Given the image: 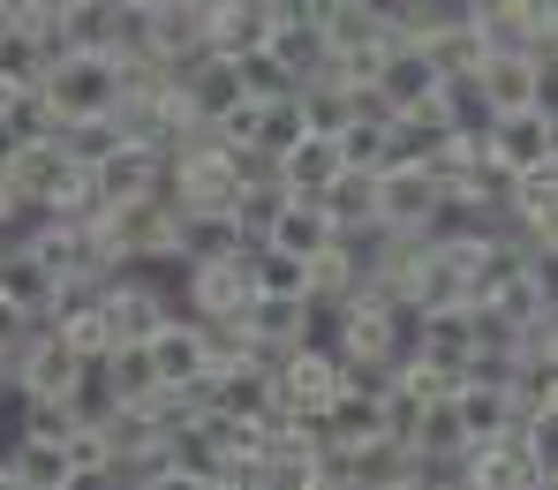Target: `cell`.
I'll return each instance as SVG.
<instances>
[{"label": "cell", "mask_w": 558, "mask_h": 490, "mask_svg": "<svg viewBox=\"0 0 558 490\" xmlns=\"http://www.w3.org/2000/svg\"><path fill=\"white\" fill-rule=\"evenodd\" d=\"M38 91H46V106H53L61 121L121 113V61H113V53H61Z\"/></svg>", "instance_id": "6da1fadb"}, {"label": "cell", "mask_w": 558, "mask_h": 490, "mask_svg": "<svg viewBox=\"0 0 558 490\" xmlns=\"http://www.w3.org/2000/svg\"><path fill=\"white\" fill-rule=\"evenodd\" d=\"M84 370H92V355H84L76 340H61V332H53L46 317H38V332H31V340H23V347L8 355V378L31 392V400H69Z\"/></svg>", "instance_id": "7a4b0ae2"}, {"label": "cell", "mask_w": 558, "mask_h": 490, "mask_svg": "<svg viewBox=\"0 0 558 490\" xmlns=\"http://www.w3.org/2000/svg\"><path fill=\"white\" fill-rule=\"evenodd\" d=\"M340 392H348V363H340V347L302 340L294 355H279V407H287V415H310V422H317Z\"/></svg>", "instance_id": "3957f363"}, {"label": "cell", "mask_w": 558, "mask_h": 490, "mask_svg": "<svg viewBox=\"0 0 558 490\" xmlns=\"http://www.w3.org/2000/svg\"><path fill=\"white\" fill-rule=\"evenodd\" d=\"M257 280H250V257H219V265H189L182 272V309L196 324H234L250 317Z\"/></svg>", "instance_id": "277c9868"}, {"label": "cell", "mask_w": 558, "mask_h": 490, "mask_svg": "<svg viewBox=\"0 0 558 490\" xmlns=\"http://www.w3.org/2000/svg\"><path fill=\"white\" fill-rule=\"evenodd\" d=\"M377 211L392 234H430L446 219V182L438 167H385L377 174Z\"/></svg>", "instance_id": "5b68a950"}, {"label": "cell", "mask_w": 558, "mask_h": 490, "mask_svg": "<svg viewBox=\"0 0 558 490\" xmlns=\"http://www.w3.org/2000/svg\"><path fill=\"white\" fill-rule=\"evenodd\" d=\"M371 91H377L385 113H415V106H430V98L446 91V76H438V61H430V46H423V38H392Z\"/></svg>", "instance_id": "8992f818"}, {"label": "cell", "mask_w": 558, "mask_h": 490, "mask_svg": "<svg viewBox=\"0 0 558 490\" xmlns=\"http://www.w3.org/2000/svg\"><path fill=\"white\" fill-rule=\"evenodd\" d=\"M151 363H159V385H174V392H196V385H211V332L196 324V317H174L159 340H151Z\"/></svg>", "instance_id": "52a82bcc"}, {"label": "cell", "mask_w": 558, "mask_h": 490, "mask_svg": "<svg viewBox=\"0 0 558 490\" xmlns=\"http://www.w3.org/2000/svg\"><path fill=\"white\" fill-rule=\"evenodd\" d=\"M483 144H490V167H506V174H536V167H551V113H536V106L498 113Z\"/></svg>", "instance_id": "ba28073f"}, {"label": "cell", "mask_w": 558, "mask_h": 490, "mask_svg": "<svg viewBox=\"0 0 558 490\" xmlns=\"http://www.w3.org/2000/svg\"><path fill=\"white\" fill-rule=\"evenodd\" d=\"M250 340H257L265 355H294L302 340H317L310 294H257V302H250Z\"/></svg>", "instance_id": "9c48e42d"}, {"label": "cell", "mask_w": 558, "mask_h": 490, "mask_svg": "<svg viewBox=\"0 0 558 490\" xmlns=\"http://www.w3.org/2000/svg\"><path fill=\"white\" fill-rule=\"evenodd\" d=\"M453 407H461L468 445H490V438H521V430H529V415L513 407V392H506V385H483V378H461Z\"/></svg>", "instance_id": "30bf717a"}, {"label": "cell", "mask_w": 558, "mask_h": 490, "mask_svg": "<svg viewBox=\"0 0 558 490\" xmlns=\"http://www.w3.org/2000/svg\"><path fill=\"white\" fill-rule=\"evenodd\" d=\"M182 98L196 106V121H227L250 91H242V69L227 53H196V61H182Z\"/></svg>", "instance_id": "8fae6325"}, {"label": "cell", "mask_w": 558, "mask_h": 490, "mask_svg": "<svg viewBox=\"0 0 558 490\" xmlns=\"http://www.w3.org/2000/svg\"><path fill=\"white\" fill-rule=\"evenodd\" d=\"M53 287H61V272H53L23 234H8V242H0V294H8V302H23L31 317H46Z\"/></svg>", "instance_id": "7c38bea8"}, {"label": "cell", "mask_w": 558, "mask_h": 490, "mask_svg": "<svg viewBox=\"0 0 558 490\" xmlns=\"http://www.w3.org/2000/svg\"><path fill=\"white\" fill-rule=\"evenodd\" d=\"M92 174H98V189H106V204H129V196H159L167 189V159H159L151 144H136V136H129L113 159H98Z\"/></svg>", "instance_id": "4fadbf2b"}, {"label": "cell", "mask_w": 558, "mask_h": 490, "mask_svg": "<svg viewBox=\"0 0 558 490\" xmlns=\"http://www.w3.org/2000/svg\"><path fill=\"white\" fill-rule=\"evenodd\" d=\"M151 53H159V61H196V53H211V8L159 0V8H151Z\"/></svg>", "instance_id": "5bb4252c"}, {"label": "cell", "mask_w": 558, "mask_h": 490, "mask_svg": "<svg viewBox=\"0 0 558 490\" xmlns=\"http://www.w3.org/2000/svg\"><path fill=\"white\" fill-rule=\"evenodd\" d=\"M265 242H272V249H287V257H302V265H317V257L340 242V226L325 219V204H317V196H294V204L279 211V226L265 234Z\"/></svg>", "instance_id": "9a60e30c"}, {"label": "cell", "mask_w": 558, "mask_h": 490, "mask_svg": "<svg viewBox=\"0 0 558 490\" xmlns=\"http://www.w3.org/2000/svg\"><path fill=\"white\" fill-rule=\"evenodd\" d=\"M348 174V151H340V136H302L287 159H279V182L294 196H325L332 182Z\"/></svg>", "instance_id": "2e32d148"}, {"label": "cell", "mask_w": 558, "mask_h": 490, "mask_svg": "<svg viewBox=\"0 0 558 490\" xmlns=\"http://www.w3.org/2000/svg\"><path fill=\"white\" fill-rule=\"evenodd\" d=\"M0 461L15 468V483H23V490H61L69 476H76L69 445H61V438H31V430H23V438H8V445H0Z\"/></svg>", "instance_id": "e0dca14e"}, {"label": "cell", "mask_w": 558, "mask_h": 490, "mask_svg": "<svg viewBox=\"0 0 558 490\" xmlns=\"http://www.w3.org/2000/svg\"><path fill=\"white\" fill-rule=\"evenodd\" d=\"M53 69V46L38 38V23H0V91H38Z\"/></svg>", "instance_id": "ac0fdd59"}, {"label": "cell", "mask_w": 558, "mask_h": 490, "mask_svg": "<svg viewBox=\"0 0 558 490\" xmlns=\"http://www.w3.org/2000/svg\"><path fill=\"white\" fill-rule=\"evenodd\" d=\"M250 242H242V226H234V211H182V249H174V265H219V257H242Z\"/></svg>", "instance_id": "d6986e66"}, {"label": "cell", "mask_w": 558, "mask_h": 490, "mask_svg": "<svg viewBox=\"0 0 558 490\" xmlns=\"http://www.w3.org/2000/svg\"><path fill=\"white\" fill-rule=\"evenodd\" d=\"M461 476H475L483 490H536V483H544L521 438H490V445H468V468H461Z\"/></svg>", "instance_id": "ffe728a7"}, {"label": "cell", "mask_w": 558, "mask_h": 490, "mask_svg": "<svg viewBox=\"0 0 558 490\" xmlns=\"http://www.w3.org/2000/svg\"><path fill=\"white\" fill-rule=\"evenodd\" d=\"M475 84L498 113H521V106H536V53H490L475 69Z\"/></svg>", "instance_id": "44dd1931"}, {"label": "cell", "mask_w": 558, "mask_h": 490, "mask_svg": "<svg viewBox=\"0 0 558 490\" xmlns=\"http://www.w3.org/2000/svg\"><path fill=\"white\" fill-rule=\"evenodd\" d=\"M415 355H430V363H446V370H468V355H475L468 302H453V309H423V340H415Z\"/></svg>", "instance_id": "7402d4cb"}, {"label": "cell", "mask_w": 558, "mask_h": 490, "mask_svg": "<svg viewBox=\"0 0 558 490\" xmlns=\"http://www.w3.org/2000/svg\"><path fill=\"white\" fill-rule=\"evenodd\" d=\"M317 204H325V219H332L340 234H363V226L385 219V211H377V174H363V167H348V174L317 196Z\"/></svg>", "instance_id": "603a6c76"}, {"label": "cell", "mask_w": 558, "mask_h": 490, "mask_svg": "<svg viewBox=\"0 0 558 490\" xmlns=\"http://www.w3.org/2000/svg\"><path fill=\"white\" fill-rule=\"evenodd\" d=\"M98 363H106V378L121 392V407H144L151 392H167L159 385V363H151V340H121V347H106Z\"/></svg>", "instance_id": "cb8c5ba5"}, {"label": "cell", "mask_w": 558, "mask_h": 490, "mask_svg": "<svg viewBox=\"0 0 558 490\" xmlns=\"http://www.w3.org/2000/svg\"><path fill=\"white\" fill-rule=\"evenodd\" d=\"M265 30H272V15H265V0H219L211 8V53H250V46H265Z\"/></svg>", "instance_id": "d4e9b609"}, {"label": "cell", "mask_w": 558, "mask_h": 490, "mask_svg": "<svg viewBox=\"0 0 558 490\" xmlns=\"http://www.w3.org/2000/svg\"><path fill=\"white\" fill-rule=\"evenodd\" d=\"M340 151H348V167L385 174V159H392V113H385V106H363V113L340 128Z\"/></svg>", "instance_id": "484cf974"}, {"label": "cell", "mask_w": 558, "mask_h": 490, "mask_svg": "<svg viewBox=\"0 0 558 490\" xmlns=\"http://www.w3.org/2000/svg\"><path fill=\"white\" fill-rule=\"evenodd\" d=\"M265 46H272L279 61L294 69V84H310V76L332 61V46H325V23H272V30H265Z\"/></svg>", "instance_id": "4316f807"}, {"label": "cell", "mask_w": 558, "mask_h": 490, "mask_svg": "<svg viewBox=\"0 0 558 490\" xmlns=\"http://www.w3.org/2000/svg\"><path fill=\"white\" fill-rule=\"evenodd\" d=\"M121 144H129L121 113H92V121H61V151H69L76 167H98V159H113Z\"/></svg>", "instance_id": "83f0119b"}, {"label": "cell", "mask_w": 558, "mask_h": 490, "mask_svg": "<svg viewBox=\"0 0 558 490\" xmlns=\"http://www.w3.org/2000/svg\"><path fill=\"white\" fill-rule=\"evenodd\" d=\"M438 106H446V128H453V136H490V121H498V106L483 98L475 76H446Z\"/></svg>", "instance_id": "f1b7e54d"}, {"label": "cell", "mask_w": 558, "mask_h": 490, "mask_svg": "<svg viewBox=\"0 0 558 490\" xmlns=\"http://www.w3.org/2000/svg\"><path fill=\"white\" fill-rule=\"evenodd\" d=\"M242 257H250L257 294H310V265H302V257H287V249H272V242H250Z\"/></svg>", "instance_id": "f546056e"}, {"label": "cell", "mask_w": 558, "mask_h": 490, "mask_svg": "<svg viewBox=\"0 0 558 490\" xmlns=\"http://www.w3.org/2000/svg\"><path fill=\"white\" fill-rule=\"evenodd\" d=\"M430 46V61H438V76H475L483 61H490V38L475 30V23H453V30H438V38H423Z\"/></svg>", "instance_id": "4dcf8cb0"}, {"label": "cell", "mask_w": 558, "mask_h": 490, "mask_svg": "<svg viewBox=\"0 0 558 490\" xmlns=\"http://www.w3.org/2000/svg\"><path fill=\"white\" fill-rule=\"evenodd\" d=\"M294 204V189L287 182H257V189H242V204H234V226H242V242H265L279 226V211Z\"/></svg>", "instance_id": "1f68e13d"}, {"label": "cell", "mask_w": 558, "mask_h": 490, "mask_svg": "<svg viewBox=\"0 0 558 490\" xmlns=\"http://www.w3.org/2000/svg\"><path fill=\"white\" fill-rule=\"evenodd\" d=\"M234 69H242V91H250V98H287V91H302V84H294V69L279 61L272 46H250V53H234Z\"/></svg>", "instance_id": "d6a6232c"}, {"label": "cell", "mask_w": 558, "mask_h": 490, "mask_svg": "<svg viewBox=\"0 0 558 490\" xmlns=\"http://www.w3.org/2000/svg\"><path fill=\"white\" fill-rule=\"evenodd\" d=\"M461 378H468V370H446V363H430V355H408V363H400V392H415L423 407L453 400V392H461Z\"/></svg>", "instance_id": "836d02e7"}, {"label": "cell", "mask_w": 558, "mask_h": 490, "mask_svg": "<svg viewBox=\"0 0 558 490\" xmlns=\"http://www.w3.org/2000/svg\"><path fill=\"white\" fill-rule=\"evenodd\" d=\"M69 407H76V422H106L113 407H121V392H113V378H106V363H92L84 378H76V392H69Z\"/></svg>", "instance_id": "e575fe53"}, {"label": "cell", "mask_w": 558, "mask_h": 490, "mask_svg": "<svg viewBox=\"0 0 558 490\" xmlns=\"http://www.w3.org/2000/svg\"><path fill=\"white\" fill-rule=\"evenodd\" d=\"M521 445H529V461H536V476L551 483V476H558V407H536V415H529V430H521Z\"/></svg>", "instance_id": "d590c367"}, {"label": "cell", "mask_w": 558, "mask_h": 490, "mask_svg": "<svg viewBox=\"0 0 558 490\" xmlns=\"http://www.w3.org/2000/svg\"><path fill=\"white\" fill-rule=\"evenodd\" d=\"M31 332H38V317H31L23 302H8V294H0V363H8V355H15Z\"/></svg>", "instance_id": "8d00e7d4"}, {"label": "cell", "mask_w": 558, "mask_h": 490, "mask_svg": "<svg viewBox=\"0 0 558 490\" xmlns=\"http://www.w3.org/2000/svg\"><path fill=\"white\" fill-rule=\"evenodd\" d=\"M536 113H551V121H558V53L536 61Z\"/></svg>", "instance_id": "74e56055"}, {"label": "cell", "mask_w": 558, "mask_h": 490, "mask_svg": "<svg viewBox=\"0 0 558 490\" xmlns=\"http://www.w3.org/2000/svg\"><path fill=\"white\" fill-rule=\"evenodd\" d=\"M53 0H0V23H38Z\"/></svg>", "instance_id": "f35d334b"}, {"label": "cell", "mask_w": 558, "mask_h": 490, "mask_svg": "<svg viewBox=\"0 0 558 490\" xmlns=\"http://www.w3.org/2000/svg\"><path fill=\"white\" fill-rule=\"evenodd\" d=\"M61 490H121V483H113V468H76Z\"/></svg>", "instance_id": "ab89813d"}, {"label": "cell", "mask_w": 558, "mask_h": 490, "mask_svg": "<svg viewBox=\"0 0 558 490\" xmlns=\"http://www.w3.org/2000/svg\"><path fill=\"white\" fill-rule=\"evenodd\" d=\"M15 144H23V136H15V128H8V121H0V174H8V167H15Z\"/></svg>", "instance_id": "60d3db41"}, {"label": "cell", "mask_w": 558, "mask_h": 490, "mask_svg": "<svg viewBox=\"0 0 558 490\" xmlns=\"http://www.w3.org/2000/svg\"><path fill=\"white\" fill-rule=\"evenodd\" d=\"M392 490H446V476H438V468H423V476H408V483H392Z\"/></svg>", "instance_id": "b9f144b4"}, {"label": "cell", "mask_w": 558, "mask_h": 490, "mask_svg": "<svg viewBox=\"0 0 558 490\" xmlns=\"http://www.w3.org/2000/svg\"><path fill=\"white\" fill-rule=\"evenodd\" d=\"M446 490H483V483H475V476H446Z\"/></svg>", "instance_id": "7bdbcfd3"}, {"label": "cell", "mask_w": 558, "mask_h": 490, "mask_svg": "<svg viewBox=\"0 0 558 490\" xmlns=\"http://www.w3.org/2000/svg\"><path fill=\"white\" fill-rule=\"evenodd\" d=\"M0 490H23V483H15V468H8V461H0Z\"/></svg>", "instance_id": "ee69618b"}, {"label": "cell", "mask_w": 558, "mask_h": 490, "mask_svg": "<svg viewBox=\"0 0 558 490\" xmlns=\"http://www.w3.org/2000/svg\"><path fill=\"white\" fill-rule=\"evenodd\" d=\"M325 8H348V0H325Z\"/></svg>", "instance_id": "f6af8a7d"}, {"label": "cell", "mask_w": 558, "mask_h": 490, "mask_svg": "<svg viewBox=\"0 0 558 490\" xmlns=\"http://www.w3.org/2000/svg\"><path fill=\"white\" fill-rule=\"evenodd\" d=\"M0 370H8V363H0Z\"/></svg>", "instance_id": "bcb514c9"}]
</instances>
